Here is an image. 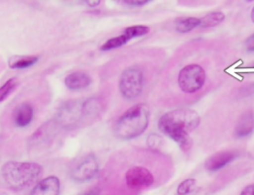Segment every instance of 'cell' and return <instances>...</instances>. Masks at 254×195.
Instances as JSON below:
<instances>
[{"label":"cell","instance_id":"cell-1","mask_svg":"<svg viewBox=\"0 0 254 195\" xmlns=\"http://www.w3.org/2000/svg\"><path fill=\"white\" fill-rule=\"evenodd\" d=\"M198 123L199 117L196 112L190 109H179L164 114L159 120L158 127L182 146H189V132L196 128Z\"/></svg>","mask_w":254,"mask_h":195},{"label":"cell","instance_id":"cell-2","mask_svg":"<svg viewBox=\"0 0 254 195\" xmlns=\"http://www.w3.org/2000/svg\"><path fill=\"white\" fill-rule=\"evenodd\" d=\"M42 174V167L36 162L10 160L2 165L1 177L12 190H23L36 183Z\"/></svg>","mask_w":254,"mask_h":195},{"label":"cell","instance_id":"cell-3","mask_svg":"<svg viewBox=\"0 0 254 195\" xmlns=\"http://www.w3.org/2000/svg\"><path fill=\"white\" fill-rule=\"evenodd\" d=\"M149 108L143 103L129 108L117 120L115 124V135L123 140L136 138L143 134L149 124Z\"/></svg>","mask_w":254,"mask_h":195},{"label":"cell","instance_id":"cell-4","mask_svg":"<svg viewBox=\"0 0 254 195\" xmlns=\"http://www.w3.org/2000/svg\"><path fill=\"white\" fill-rule=\"evenodd\" d=\"M144 76L140 68L131 66L123 70L119 78V90L126 99H134L143 90Z\"/></svg>","mask_w":254,"mask_h":195},{"label":"cell","instance_id":"cell-5","mask_svg":"<svg viewBox=\"0 0 254 195\" xmlns=\"http://www.w3.org/2000/svg\"><path fill=\"white\" fill-rule=\"evenodd\" d=\"M205 81V72L198 64H189L181 69L178 77V83L186 93H194L199 90Z\"/></svg>","mask_w":254,"mask_h":195},{"label":"cell","instance_id":"cell-6","mask_svg":"<svg viewBox=\"0 0 254 195\" xmlns=\"http://www.w3.org/2000/svg\"><path fill=\"white\" fill-rule=\"evenodd\" d=\"M83 116V102L71 100L60 107L57 114V121L62 127L72 128Z\"/></svg>","mask_w":254,"mask_h":195},{"label":"cell","instance_id":"cell-7","mask_svg":"<svg viewBox=\"0 0 254 195\" xmlns=\"http://www.w3.org/2000/svg\"><path fill=\"white\" fill-rule=\"evenodd\" d=\"M98 171V162L93 154H86L75 161L70 169L72 179L83 182L91 179Z\"/></svg>","mask_w":254,"mask_h":195},{"label":"cell","instance_id":"cell-8","mask_svg":"<svg viewBox=\"0 0 254 195\" xmlns=\"http://www.w3.org/2000/svg\"><path fill=\"white\" fill-rule=\"evenodd\" d=\"M126 184L131 189H143L154 183L153 174L143 166H133L125 174Z\"/></svg>","mask_w":254,"mask_h":195},{"label":"cell","instance_id":"cell-9","mask_svg":"<svg viewBox=\"0 0 254 195\" xmlns=\"http://www.w3.org/2000/svg\"><path fill=\"white\" fill-rule=\"evenodd\" d=\"M237 156L234 150H222L210 155L205 161V168L209 171H216L230 163Z\"/></svg>","mask_w":254,"mask_h":195},{"label":"cell","instance_id":"cell-10","mask_svg":"<svg viewBox=\"0 0 254 195\" xmlns=\"http://www.w3.org/2000/svg\"><path fill=\"white\" fill-rule=\"evenodd\" d=\"M60 185L57 176H48L37 182L30 195H59Z\"/></svg>","mask_w":254,"mask_h":195},{"label":"cell","instance_id":"cell-11","mask_svg":"<svg viewBox=\"0 0 254 195\" xmlns=\"http://www.w3.org/2000/svg\"><path fill=\"white\" fill-rule=\"evenodd\" d=\"M65 86L70 90H80L86 88L91 83L90 76L82 71L69 73L64 79Z\"/></svg>","mask_w":254,"mask_h":195},{"label":"cell","instance_id":"cell-12","mask_svg":"<svg viewBox=\"0 0 254 195\" xmlns=\"http://www.w3.org/2000/svg\"><path fill=\"white\" fill-rule=\"evenodd\" d=\"M254 130V113L249 111L240 116L235 126V136L237 138H245Z\"/></svg>","mask_w":254,"mask_h":195},{"label":"cell","instance_id":"cell-13","mask_svg":"<svg viewBox=\"0 0 254 195\" xmlns=\"http://www.w3.org/2000/svg\"><path fill=\"white\" fill-rule=\"evenodd\" d=\"M33 115H34V111L32 106L28 103H22L18 105V107L14 111V116H13L14 123L17 127H20V128L27 127L31 123L33 119Z\"/></svg>","mask_w":254,"mask_h":195},{"label":"cell","instance_id":"cell-14","mask_svg":"<svg viewBox=\"0 0 254 195\" xmlns=\"http://www.w3.org/2000/svg\"><path fill=\"white\" fill-rule=\"evenodd\" d=\"M38 58L36 55H14L9 58L8 64L13 69H22L35 64Z\"/></svg>","mask_w":254,"mask_h":195},{"label":"cell","instance_id":"cell-15","mask_svg":"<svg viewBox=\"0 0 254 195\" xmlns=\"http://www.w3.org/2000/svg\"><path fill=\"white\" fill-rule=\"evenodd\" d=\"M200 25V19L190 17V18H181L176 21L175 28L179 33H188L194 28Z\"/></svg>","mask_w":254,"mask_h":195},{"label":"cell","instance_id":"cell-16","mask_svg":"<svg viewBox=\"0 0 254 195\" xmlns=\"http://www.w3.org/2000/svg\"><path fill=\"white\" fill-rule=\"evenodd\" d=\"M224 19V14L221 12H211L200 19V27L209 28L218 25Z\"/></svg>","mask_w":254,"mask_h":195},{"label":"cell","instance_id":"cell-17","mask_svg":"<svg viewBox=\"0 0 254 195\" xmlns=\"http://www.w3.org/2000/svg\"><path fill=\"white\" fill-rule=\"evenodd\" d=\"M128 41H130L127 36L122 33L121 35L117 36V37H114V38H111L109 40H107L101 47L100 49L102 50H109V49H117V48H120L122 46H124Z\"/></svg>","mask_w":254,"mask_h":195},{"label":"cell","instance_id":"cell-18","mask_svg":"<svg viewBox=\"0 0 254 195\" xmlns=\"http://www.w3.org/2000/svg\"><path fill=\"white\" fill-rule=\"evenodd\" d=\"M101 104L96 98H88L83 101V114L84 116H93L100 112Z\"/></svg>","mask_w":254,"mask_h":195},{"label":"cell","instance_id":"cell-19","mask_svg":"<svg viewBox=\"0 0 254 195\" xmlns=\"http://www.w3.org/2000/svg\"><path fill=\"white\" fill-rule=\"evenodd\" d=\"M123 33L127 36V38L129 40H132L134 38H138V37L147 35L149 33V28L144 25H135V26L127 27L123 31Z\"/></svg>","mask_w":254,"mask_h":195},{"label":"cell","instance_id":"cell-20","mask_svg":"<svg viewBox=\"0 0 254 195\" xmlns=\"http://www.w3.org/2000/svg\"><path fill=\"white\" fill-rule=\"evenodd\" d=\"M19 81L16 77H12L10 79H8L1 87H0V102H2L3 100H5L12 92L13 90L16 88V86L18 85Z\"/></svg>","mask_w":254,"mask_h":195},{"label":"cell","instance_id":"cell-21","mask_svg":"<svg viewBox=\"0 0 254 195\" xmlns=\"http://www.w3.org/2000/svg\"><path fill=\"white\" fill-rule=\"evenodd\" d=\"M195 187V180L193 178H189L184 180L178 187V194L179 195H187L190 193Z\"/></svg>","mask_w":254,"mask_h":195},{"label":"cell","instance_id":"cell-22","mask_svg":"<svg viewBox=\"0 0 254 195\" xmlns=\"http://www.w3.org/2000/svg\"><path fill=\"white\" fill-rule=\"evenodd\" d=\"M151 1H153V0H124V3L131 5V6H142Z\"/></svg>","mask_w":254,"mask_h":195},{"label":"cell","instance_id":"cell-23","mask_svg":"<svg viewBox=\"0 0 254 195\" xmlns=\"http://www.w3.org/2000/svg\"><path fill=\"white\" fill-rule=\"evenodd\" d=\"M245 48L248 51H254V34L248 37L245 41Z\"/></svg>","mask_w":254,"mask_h":195},{"label":"cell","instance_id":"cell-24","mask_svg":"<svg viewBox=\"0 0 254 195\" xmlns=\"http://www.w3.org/2000/svg\"><path fill=\"white\" fill-rule=\"evenodd\" d=\"M240 195H254V184H251L245 187L240 193Z\"/></svg>","mask_w":254,"mask_h":195},{"label":"cell","instance_id":"cell-25","mask_svg":"<svg viewBox=\"0 0 254 195\" xmlns=\"http://www.w3.org/2000/svg\"><path fill=\"white\" fill-rule=\"evenodd\" d=\"M99 192H100L99 188H97V187H93V188H90V189L86 190L85 192L81 193L80 195H99Z\"/></svg>","mask_w":254,"mask_h":195},{"label":"cell","instance_id":"cell-26","mask_svg":"<svg viewBox=\"0 0 254 195\" xmlns=\"http://www.w3.org/2000/svg\"><path fill=\"white\" fill-rule=\"evenodd\" d=\"M84 1L87 3L88 6H90V7H96V6H98V5L100 4V2H101L102 0H84Z\"/></svg>","mask_w":254,"mask_h":195},{"label":"cell","instance_id":"cell-27","mask_svg":"<svg viewBox=\"0 0 254 195\" xmlns=\"http://www.w3.org/2000/svg\"><path fill=\"white\" fill-rule=\"evenodd\" d=\"M251 19H252V21L254 22V7H253V9H252V12H251Z\"/></svg>","mask_w":254,"mask_h":195},{"label":"cell","instance_id":"cell-28","mask_svg":"<svg viewBox=\"0 0 254 195\" xmlns=\"http://www.w3.org/2000/svg\"><path fill=\"white\" fill-rule=\"evenodd\" d=\"M114 1H116L118 3H124V0H114Z\"/></svg>","mask_w":254,"mask_h":195},{"label":"cell","instance_id":"cell-29","mask_svg":"<svg viewBox=\"0 0 254 195\" xmlns=\"http://www.w3.org/2000/svg\"><path fill=\"white\" fill-rule=\"evenodd\" d=\"M248 1H252V0H248Z\"/></svg>","mask_w":254,"mask_h":195}]
</instances>
